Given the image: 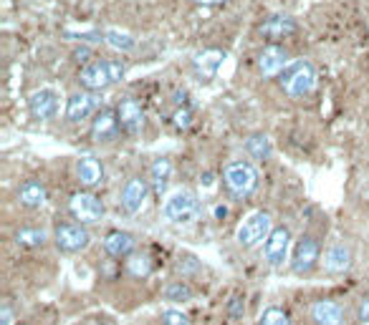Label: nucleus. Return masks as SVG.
<instances>
[{
  "instance_id": "17",
  "label": "nucleus",
  "mask_w": 369,
  "mask_h": 325,
  "mask_svg": "<svg viewBox=\"0 0 369 325\" xmlns=\"http://www.w3.org/2000/svg\"><path fill=\"white\" fill-rule=\"evenodd\" d=\"M324 267L329 272H334V275L347 272L349 267H352V250H349L344 243L331 245V247L326 250V255H324Z\"/></svg>"
},
{
  "instance_id": "30",
  "label": "nucleus",
  "mask_w": 369,
  "mask_h": 325,
  "mask_svg": "<svg viewBox=\"0 0 369 325\" xmlns=\"http://www.w3.org/2000/svg\"><path fill=\"white\" fill-rule=\"evenodd\" d=\"M162 325H190V320H187V315L182 313V310H165L162 313Z\"/></svg>"
},
{
  "instance_id": "33",
  "label": "nucleus",
  "mask_w": 369,
  "mask_h": 325,
  "mask_svg": "<svg viewBox=\"0 0 369 325\" xmlns=\"http://www.w3.org/2000/svg\"><path fill=\"white\" fill-rule=\"evenodd\" d=\"M0 325H13V308L8 300H3L0 305Z\"/></svg>"
},
{
  "instance_id": "36",
  "label": "nucleus",
  "mask_w": 369,
  "mask_h": 325,
  "mask_svg": "<svg viewBox=\"0 0 369 325\" xmlns=\"http://www.w3.org/2000/svg\"><path fill=\"white\" fill-rule=\"evenodd\" d=\"M86 325H117L112 318H94V320H89Z\"/></svg>"
},
{
  "instance_id": "27",
  "label": "nucleus",
  "mask_w": 369,
  "mask_h": 325,
  "mask_svg": "<svg viewBox=\"0 0 369 325\" xmlns=\"http://www.w3.org/2000/svg\"><path fill=\"white\" fill-rule=\"evenodd\" d=\"M127 272L132 277H147L152 272V260L150 255H142V252H135L129 255L127 260Z\"/></svg>"
},
{
  "instance_id": "15",
  "label": "nucleus",
  "mask_w": 369,
  "mask_h": 325,
  "mask_svg": "<svg viewBox=\"0 0 369 325\" xmlns=\"http://www.w3.org/2000/svg\"><path fill=\"white\" fill-rule=\"evenodd\" d=\"M135 247H137V240L135 235H129V232L114 230L104 238V250H107L112 257H129V255H135Z\"/></svg>"
},
{
  "instance_id": "29",
  "label": "nucleus",
  "mask_w": 369,
  "mask_h": 325,
  "mask_svg": "<svg viewBox=\"0 0 369 325\" xmlns=\"http://www.w3.org/2000/svg\"><path fill=\"white\" fill-rule=\"evenodd\" d=\"M104 41L119 50H135V38L127 36V33H119V31H109V33H104Z\"/></svg>"
},
{
  "instance_id": "23",
  "label": "nucleus",
  "mask_w": 369,
  "mask_h": 325,
  "mask_svg": "<svg viewBox=\"0 0 369 325\" xmlns=\"http://www.w3.org/2000/svg\"><path fill=\"white\" fill-rule=\"evenodd\" d=\"M170 176H172V164H170V159H157L155 164H152V169H150V179H152L155 192L162 194L165 189H167Z\"/></svg>"
},
{
  "instance_id": "2",
  "label": "nucleus",
  "mask_w": 369,
  "mask_h": 325,
  "mask_svg": "<svg viewBox=\"0 0 369 325\" xmlns=\"http://www.w3.org/2000/svg\"><path fill=\"white\" fill-rule=\"evenodd\" d=\"M316 83V71L308 61H293L281 73V88L289 96H303L308 94Z\"/></svg>"
},
{
  "instance_id": "25",
  "label": "nucleus",
  "mask_w": 369,
  "mask_h": 325,
  "mask_svg": "<svg viewBox=\"0 0 369 325\" xmlns=\"http://www.w3.org/2000/svg\"><path fill=\"white\" fill-rule=\"evenodd\" d=\"M46 232L38 230V227H23V230L16 232V243L21 247H43L46 245Z\"/></svg>"
},
{
  "instance_id": "21",
  "label": "nucleus",
  "mask_w": 369,
  "mask_h": 325,
  "mask_svg": "<svg viewBox=\"0 0 369 325\" xmlns=\"http://www.w3.org/2000/svg\"><path fill=\"white\" fill-rule=\"evenodd\" d=\"M76 176L84 187H96L101 182V176H104V166L94 156H84V159L76 161Z\"/></svg>"
},
{
  "instance_id": "13",
  "label": "nucleus",
  "mask_w": 369,
  "mask_h": 325,
  "mask_svg": "<svg viewBox=\"0 0 369 325\" xmlns=\"http://www.w3.org/2000/svg\"><path fill=\"white\" fill-rule=\"evenodd\" d=\"M289 245H291L289 227H276L266 240V260H269V265H274V267L284 265L286 255H289Z\"/></svg>"
},
{
  "instance_id": "16",
  "label": "nucleus",
  "mask_w": 369,
  "mask_h": 325,
  "mask_svg": "<svg viewBox=\"0 0 369 325\" xmlns=\"http://www.w3.org/2000/svg\"><path fill=\"white\" fill-rule=\"evenodd\" d=\"M119 116H117V111H112V109H104L99 116L94 119V127H91V137L96 139V142H109V139H114L117 137V132H119Z\"/></svg>"
},
{
  "instance_id": "31",
  "label": "nucleus",
  "mask_w": 369,
  "mask_h": 325,
  "mask_svg": "<svg viewBox=\"0 0 369 325\" xmlns=\"http://www.w3.org/2000/svg\"><path fill=\"white\" fill-rule=\"evenodd\" d=\"M228 313H230V318H233V320L243 318V313H246V303H243V298H241V295H235V298L230 300V305H228Z\"/></svg>"
},
{
  "instance_id": "18",
  "label": "nucleus",
  "mask_w": 369,
  "mask_h": 325,
  "mask_svg": "<svg viewBox=\"0 0 369 325\" xmlns=\"http://www.w3.org/2000/svg\"><path fill=\"white\" fill-rule=\"evenodd\" d=\"M293 31H296V21L286 13H276L261 23V33L269 38H284V36H291Z\"/></svg>"
},
{
  "instance_id": "14",
  "label": "nucleus",
  "mask_w": 369,
  "mask_h": 325,
  "mask_svg": "<svg viewBox=\"0 0 369 325\" xmlns=\"http://www.w3.org/2000/svg\"><path fill=\"white\" fill-rule=\"evenodd\" d=\"M225 61V50H215V48H207L202 53L195 55V61H192V68H195V76L197 78H213L218 73V68L223 66Z\"/></svg>"
},
{
  "instance_id": "3",
  "label": "nucleus",
  "mask_w": 369,
  "mask_h": 325,
  "mask_svg": "<svg viewBox=\"0 0 369 325\" xmlns=\"http://www.w3.org/2000/svg\"><path fill=\"white\" fill-rule=\"evenodd\" d=\"M225 184L235 197H251L258 187V171L248 161H233L225 166Z\"/></svg>"
},
{
  "instance_id": "35",
  "label": "nucleus",
  "mask_w": 369,
  "mask_h": 325,
  "mask_svg": "<svg viewBox=\"0 0 369 325\" xmlns=\"http://www.w3.org/2000/svg\"><path fill=\"white\" fill-rule=\"evenodd\" d=\"M73 58H76V61H89V58H91V50L89 48H76Z\"/></svg>"
},
{
  "instance_id": "12",
  "label": "nucleus",
  "mask_w": 369,
  "mask_h": 325,
  "mask_svg": "<svg viewBox=\"0 0 369 325\" xmlns=\"http://www.w3.org/2000/svg\"><path fill=\"white\" fill-rule=\"evenodd\" d=\"M147 194H150V187L142 176H132L122 189V207L127 215H137V212L145 207Z\"/></svg>"
},
{
  "instance_id": "5",
  "label": "nucleus",
  "mask_w": 369,
  "mask_h": 325,
  "mask_svg": "<svg viewBox=\"0 0 369 325\" xmlns=\"http://www.w3.org/2000/svg\"><path fill=\"white\" fill-rule=\"evenodd\" d=\"M271 232L274 230H271L269 212H253V215L238 227V235H235V238H238V245H241V247H256L258 243L269 240Z\"/></svg>"
},
{
  "instance_id": "8",
  "label": "nucleus",
  "mask_w": 369,
  "mask_h": 325,
  "mask_svg": "<svg viewBox=\"0 0 369 325\" xmlns=\"http://www.w3.org/2000/svg\"><path fill=\"white\" fill-rule=\"evenodd\" d=\"M68 210H71V215L76 217L81 225H94V222H99L101 217H104V204H101V199L89 192L73 194L71 202H68Z\"/></svg>"
},
{
  "instance_id": "20",
  "label": "nucleus",
  "mask_w": 369,
  "mask_h": 325,
  "mask_svg": "<svg viewBox=\"0 0 369 325\" xmlns=\"http://www.w3.org/2000/svg\"><path fill=\"white\" fill-rule=\"evenodd\" d=\"M286 58L289 55H286V50L281 46H269L261 53V58H258V68H261L263 76H276L279 71H284Z\"/></svg>"
},
{
  "instance_id": "32",
  "label": "nucleus",
  "mask_w": 369,
  "mask_h": 325,
  "mask_svg": "<svg viewBox=\"0 0 369 325\" xmlns=\"http://www.w3.org/2000/svg\"><path fill=\"white\" fill-rule=\"evenodd\" d=\"M190 119H192L190 111L180 109L177 114H175V127H177V129H187V127H190Z\"/></svg>"
},
{
  "instance_id": "22",
  "label": "nucleus",
  "mask_w": 369,
  "mask_h": 325,
  "mask_svg": "<svg viewBox=\"0 0 369 325\" xmlns=\"http://www.w3.org/2000/svg\"><path fill=\"white\" fill-rule=\"evenodd\" d=\"M18 199H21L23 207L38 210V207H43L46 204V199H48V192H46V187L41 182L31 179V182H26L21 189H18Z\"/></svg>"
},
{
  "instance_id": "24",
  "label": "nucleus",
  "mask_w": 369,
  "mask_h": 325,
  "mask_svg": "<svg viewBox=\"0 0 369 325\" xmlns=\"http://www.w3.org/2000/svg\"><path fill=\"white\" fill-rule=\"evenodd\" d=\"M162 295L170 303H190V300H195V290L184 280H172L170 285H165Z\"/></svg>"
},
{
  "instance_id": "4",
  "label": "nucleus",
  "mask_w": 369,
  "mask_h": 325,
  "mask_svg": "<svg viewBox=\"0 0 369 325\" xmlns=\"http://www.w3.org/2000/svg\"><path fill=\"white\" fill-rule=\"evenodd\" d=\"M162 212L172 225H190L200 217V202L192 192H175L165 202Z\"/></svg>"
},
{
  "instance_id": "28",
  "label": "nucleus",
  "mask_w": 369,
  "mask_h": 325,
  "mask_svg": "<svg viewBox=\"0 0 369 325\" xmlns=\"http://www.w3.org/2000/svg\"><path fill=\"white\" fill-rule=\"evenodd\" d=\"M258 325H291V318L281 308H266L261 320H258Z\"/></svg>"
},
{
  "instance_id": "10",
  "label": "nucleus",
  "mask_w": 369,
  "mask_h": 325,
  "mask_svg": "<svg viewBox=\"0 0 369 325\" xmlns=\"http://www.w3.org/2000/svg\"><path fill=\"white\" fill-rule=\"evenodd\" d=\"M117 116H119V127L127 134H140L145 129V109H142V101L137 99H124L117 106Z\"/></svg>"
},
{
  "instance_id": "19",
  "label": "nucleus",
  "mask_w": 369,
  "mask_h": 325,
  "mask_svg": "<svg viewBox=\"0 0 369 325\" xmlns=\"http://www.w3.org/2000/svg\"><path fill=\"white\" fill-rule=\"evenodd\" d=\"M31 106V114L36 119H51V116L58 111V96L53 91H36L28 101Z\"/></svg>"
},
{
  "instance_id": "26",
  "label": "nucleus",
  "mask_w": 369,
  "mask_h": 325,
  "mask_svg": "<svg viewBox=\"0 0 369 325\" xmlns=\"http://www.w3.org/2000/svg\"><path fill=\"white\" fill-rule=\"evenodd\" d=\"M246 151L253 156V159H269L271 156V142L269 137H263V134H251L246 139Z\"/></svg>"
},
{
  "instance_id": "11",
  "label": "nucleus",
  "mask_w": 369,
  "mask_h": 325,
  "mask_svg": "<svg viewBox=\"0 0 369 325\" xmlns=\"http://www.w3.org/2000/svg\"><path fill=\"white\" fill-rule=\"evenodd\" d=\"M101 106V96L96 91H81L73 94L66 104V116L68 122H84L86 116H91Z\"/></svg>"
},
{
  "instance_id": "9",
  "label": "nucleus",
  "mask_w": 369,
  "mask_h": 325,
  "mask_svg": "<svg viewBox=\"0 0 369 325\" xmlns=\"http://www.w3.org/2000/svg\"><path fill=\"white\" fill-rule=\"evenodd\" d=\"M308 318L313 325H344L347 310L339 300H313L308 308Z\"/></svg>"
},
{
  "instance_id": "1",
  "label": "nucleus",
  "mask_w": 369,
  "mask_h": 325,
  "mask_svg": "<svg viewBox=\"0 0 369 325\" xmlns=\"http://www.w3.org/2000/svg\"><path fill=\"white\" fill-rule=\"evenodd\" d=\"M124 78V63L122 61H94L81 71V83L89 91H101V88L119 83Z\"/></svg>"
},
{
  "instance_id": "7",
  "label": "nucleus",
  "mask_w": 369,
  "mask_h": 325,
  "mask_svg": "<svg viewBox=\"0 0 369 325\" xmlns=\"http://www.w3.org/2000/svg\"><path fill=\"white\" fill-rule=\"evenodd\" d=\"M319 255H321L319 243H316L311 235H303L296 243V247H293L291 270L296 272V275H308V272H313L316 262H319Z\"/></svg>"
},
{
  "instance_id": "37",
  "label": "nucleus",
  "mask_w": 369,
  "mask_h": 325,
  "mask_svg": "<svg viewBox=\"0 0 369 325\" xmlns=\"http://www.w3.org/2000/svg\"><path fill=\"white\" fill-rule=\"evenodd\" d=\"M195 3H202V6H210V3H220V0H195Z\"/></svg>"
},
{
  "instance_id": "6",
  "label": "nucleus",
  "mask_w": 369,
  "mask_h": 325,
  "mask_svg": "<svg viewBox=\"0 0 369 325\" xmlns=\"http://www.w3.org/2000/svg\"><path fill=\"white\" fill-rule=\"evenodd\" d=\"M53 240H56V247L61 250V252L73 255L89 247L91 235L86 227L73 225V222H61V225H56V230H53Z\"/></svg>"
},
{
  "instance_id": "34",
  "label": "nucleus",
  "mask_w": 369,
  "mask_h": 325,
  "mask_svg": "<svg viewBox=\"0 0 369 325\" xmlns=\"http://www.w3.org/2000/svg\"><path fill=\"white\" fill-rule=\"evenodd\" d=\"M359 320H369V295L367 298H362V303H359Z\"/></svg>"
}]
</instances>
